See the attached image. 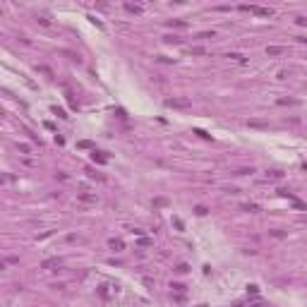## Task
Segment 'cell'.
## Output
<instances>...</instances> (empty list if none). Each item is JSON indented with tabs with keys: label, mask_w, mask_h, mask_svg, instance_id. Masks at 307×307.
<instances>
[{
	"label": "cell",
	"mask_w": 307,
	"mask_h": 307,
	"mask_svg": "<svg viewBox=\"0 0 307 307\" xmlns=\"http://www.w3.org/2000/svg\"><path fill=\"white\" fill-rule=\"evenodd\" d=\"M194 135H199V137H202V139H209V135H206L204 130H194Z\"/></svg>",
	"instance_id": "obj_14"
},
{
	"label": "cell",
	"mask_w": 307,
	"mask_h": 307,
	"mask_svg": "<svg viewBox=\"0 0 307 307\" xmlns=\"http://www.w3.org/2000/svg\"><path fill=\"white\" fill-rule=\"evenodd\" d=\"M79 146H82V149H91V142H87V139H84V142H79Z\"/></svg>",
	"instance_id": "obj_15"
},
{
	"label": "cell",
	"mask_w": 307,
	"mask_h": 307,
	"mask_svg": "<svg viewBox=\"0 0 307 307\" xmlns=\"http://www.w3.org/2000/svg\"><path fill=\"white\" fill-rule=\"evenodd\" d=\"M228 58H233V60H238V63H245V58H242V55H240V53H230V55H228Z\"/></svg>",
	"instance_id": "obj_11"
},
{
	"label": "cell",
	"mask_w": 307,
	"mask_h": 307,
	"mask_svg": "<svg viewBox=\"0 0 307 307\" xmlns=\"http://www.w3.org/2000/svg\"><path fill=\"white\" fill-rule=\"evenodd\" d=\"M168 27H185V22H180V19H171V22H168Z\"/></svg>",
	"instance_id": "obj_10"
},
{
	"label": "cell",
	"mask_w": 307,
	"mask_h": 307,
	"mask_svg": "<svg viewBox=\"0 0 307 307\" xmlns=\"http://www.w3.org/2000/svg\"><path fill=\"white\" fill-rule=\"evenodd\" d=\"M91 156H94V161H96V163H106V156H101L99 151H94Z\"/></svg>",
	"instance_id": "obj_7"
},
{
	"label": "cell",
	"mask_w": 307,
	"mask_h": 307,
	"mask_svg": "<svg viewBox=\"0 0 307 307\" xmlns=\"http://www.w3.org/2000/svg\"><path fill=\"white\" fill-rule=\"evenodd\" d=\"M79 199L82 202H96V197L94 194H87V192H79Z\"/></svg>",
	"instance_id": "obj_5"
},
{
	"label": "cell",
	"mask_w": 307,
	"mask_h": 307,
	"mask_svg": "<svg viewBox=\"0 0 307 307\" xmlns=\"http://www.w3.org/2000/svg\"><path fill=\"white\" fill-rule=\"evenodd\" d=\"M110 247L113 250H122V240H110Z\"/></svg>",
	"instance_id": "obj_8"
},
{
	"label": "cell",
	"mask_w": 307,
	"mask_h": 307,
	"mask_svg": "<svg viewBox=\"0 0 307 307\" xmlns=\"http://www.w3.org/2000/svg\"><path fill=\"white\" fill-rule=\"evenodd\" d=\"M278 194H281V197H288V199H290V202H293V204H295V202H298V197H295V194H293V192H290V190H286V187H283V190H278Z\"/></svg>",
	"instance_id": "obj_3"
},
{
	"label": "cell",
	"mask_w": 307,
	"mask_h": 307,
	"mask_svg": "<svg viewBox=\"0 0 307 307\" xmlns=\"http://www.w3.org/2000/svg\"><path fill=\"white\" fill-rule=\"evenodd\" d=\"M266 53H269V55H281V53H283V48H281V46H269V48H266Z\"/></svg>",
	"instance_id": "obj_4"
},
{
	"label": "cell",
	"mask_w": 307,
	"mask_h": 307,
	"mask_svg": "<svg viewBox=\"0 0 307 307\" xmlns=\"http://www.w3.org/2000/svg\"><path fill=\"white\" fill-rule=\"evenodd\" d=\"M5 262H7V264H17V262H19V257H7Z\"/></svg>",
	"instance_id": "obj_17"
},
{
	"label": "cell",
	"mask_w": 307,
	"mask_h": 307,
	"mask_svg": "<svg viewBox=\"0 0 307 307\" xmlns=\"http://www.w3.org/2000/svg\"><path fill=\"white\" fill-rule=\"evenodd\" d=\"M240 10L254 12V15H259V17H271V15H273V10H269V7H257V5H242Z\"/></svg>",
	"instance_id": "obj_1"
},
{
	"label": "cell",
	"mask_w": 307,
	"mask_h": 307,
	"mask_svg": "<svg viewBox=\"0 0 307 307\" xmlns=\"http://www.w3.org/2000/svg\"><path fill=\"white\" fill-rule=\"evenodd\" d=\"M242 209H245V211H257L259 206H257V204H242Z\"/></svg>",
	"instance_id": "obj_12"
},
{
	"label": "cell",
	"mask_w": 307,
	"mask_h": 307,
	"mask_svg": "<svg viewBox=\"0 0 307 307\" xmlns=\"http://www.w3.org/2000/svg\"><path fill=\"white\" fill-rule=\"evenodd\" d=\"M43 269H51V266H58V259H46L43 264H41Z\"/></svg>",
	"instance_id": "obj_6"
},
{
	"label": "cell",
	"mask_w": 307,
	"mask_h": 307,
	"mask_svg": "<svg viewBox=\"0 0 307 307\" xmlns=\"http://www.w3.org/2000/svg\"><path fill=\"white\" fill-rule=\"evenodd\" d=\"M17 149H19V151H22V154H29V146H27V144H19V146H17Z\"/></svg>",
	"instance_id": "obj_16"
},
{
	"label": "cell",
	"mask_w": 307,
	"mask_h": 307,
	"mask_svg": "<svg viewBox=\"0 0 307 307\" xmlns=\"http://www.w3.org/2000/svg\"><path fill=\"white\" fill-rule=\"evenodd\" d=\"M125 10L127 12H142V7H137V5H125Z\"/></svg>",
	"instance_id": "obj_9"
},
{
	"label": "cell",
	"mask_w": 307,
	"mask_h": 307,
	"mask_svg": "<svg viewBox=\"0 0 307 307\" xmlns=\"http://www.w3.org/2000/svg\"><path fill=\"white\" fill-rule=\"evenodd\" d=\"M250 173H254V171H252V168H240L238 175H250Z\"/></svg>",
	"instance_id": "obj_13"
},
{
	"label": "cell",
	"mask_w": 307,
	"mask_h": 307,
	"mask_svg": "<svg viewBox=\"0 0 307 307\" xmlns=\"http://www.w3.org/2000/svg\"><path fill=\"white\" fill-rule=\"evenodd\" d=\"M168 106H171V108H187V106H190V101H180V99H168Z\"/></svg>",
	"instance_id": "obj_2"
},
{
	"label": "cell",
	"mask_w": 307,
	"mask_h": 307,
	"mask_svg": "<svg viewBox=\"0 0 307 307\" xmlns=\"http://www.w3.org/2000/svg\"><path fill=\"white\" fill-rule=\"evenodd\" d=\"M171 288H173V290H185V286H182V283H173Z\"/></svg>",
	"instance_id": "obj_18"
},
{
	"label": "cell",
	"mask_w": 307,
	"mask_h": 307,
	"mask_svg": "<svg viewBox=\"0 0 307 307\" xmlns=\"http://www.w3.org/2000/svg\"><path fill=\"white\" fill-rule=\"evenodd\" d=\"M281 175H283L281 171H271V173H269V178H281Z\"/></svg>",
	"instance_id": "obj_19"
}]
</instances>
